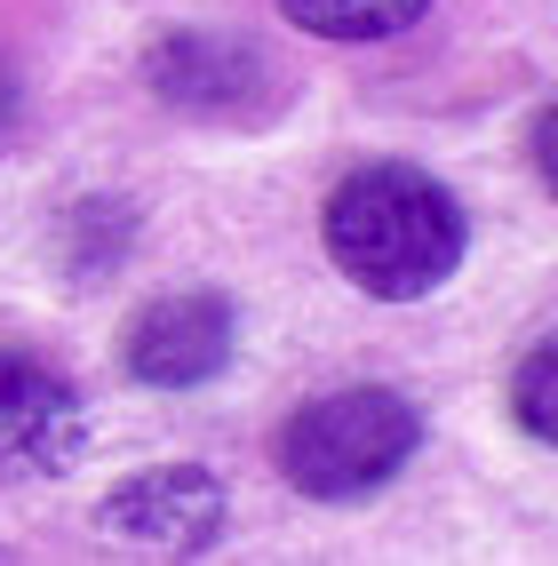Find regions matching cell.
<instances>
[{
    "label": "cell",
    "instance_id": "9",
    "mask_svg": "<svg viewBox=\"0 0 558 566\" xmlns=\"http://www.w3.org/2000/svg\"><path fill=\"white\" fill-rule=\"evenodd\" d=\"M535 168H543V184H550V200H558V104L543 112V128H535Z\"/></svg>",
    "mask_w": 558,
    "mask_h": 566
},
{
    "label": "cell",
    "instance_id": "10",
    "mask_svg": "<svg viewBox=\"0 0 558 566\" xmlns=\"http://www.w3.org/2000/svg\"><path fill=\"white\" fill-rule=\"evenodd\" d=\"M9 120H17V72L0 64V128H9Z\"/></svg>",
    "mask_w": 558,
    "mask_h": 566
},
{
    "label": "cell",
    "instance_id": "8",
    "mask_svg": "<svg viewBox=\"0 0 558 566\" xmlns=\"http://www.w3.org/2000/svg\"><path fill=\"white\" fill-rule=\"evenodd\" d=\"M510 415L527 423V439L558 447V335L518 359V375H510Z\"/></svg>",
    "mask_w": 558,
    "mask_h": 566
},
{
    "label": "cell",
    "instance_id": "2",
    "mask_svg": "<svg viewBox=\"0 0 558 566\" xmlns=\"http://www.w3.org/2000/svg\"><path fill=\"white\" fill-rule=\"evenodd\" d=\"M415 439H423L415 407L399 391L359 384V391H327L295 415L280 439V471L319 503H351V495H376L383 479H399Z\"/></svg>",
    "mask_w": 558,
    "mask_h": 566
},
{
    "label": "cell",
    "instance_id": "7",
    "mask_svg": "<svg viewBox=\"0 0 558 566\" xmlns=\"http://www.w3.org/2000/svg\"><path fill=\"white\" fill-rule=\"evenodd\" d=\"M280 9L295 32H319V41H391L431 0H280Z\"/></svg>",
    "mask_w": 558,
    "mask_h": 566
},
{
    "label": "cell",
    "instance_id": "1",
    "mask_svg": "<svg viewBox=\"0 0 558 566\" xmlns=\"http://www.w3.org/2000/svg\"><path fill=\"white\" fill-rule=\"evenodd\" d=\"M327 255L383 304H415L463 263V208L423 168H359L327 200Z\"/></svg>",
    "mask_w": 558,
    "mask_h": 566
},
{
    "label": "cell",
    "instance_id": "5",
    "mask_svg": "<svg viewBox=\"0 0 558 566\" xmlns=\"http://www.w3.org/2000/svg\"><path fill=\"white\" fill-rule=\"evenodd\" d=\"M81 455V391L56 367L0 352V471H64Z\"/></svg>",
    "mask_w": 558,
    "mask_h": 566
},
{
    "label": "cell",
    "instance_id": "6",
    "mask_svg": "<svg viewBox=\"0 0 558 566\" xmlns=\"http://www.w3.org/2000/svg\"><path fill=\"white\" fill-rule=\"evenodd\" d=\"M144 72L176 112H232V104H255V88H264V56H248L223 32H168Z\"/></svg>",
    "mask_w": 558,
    "mask_h": 566
},
{
    "label": "cell",
    "instance_id": "3",
    "mask_svg": "<svg viewBox=\"0 0 558 566\" xmlns=\"http://www.w3.org/2000/svg\"><path fill=\"white\" fill-rule=\"evenodd\" d=\"M120 359L136 384H160V391H183V384H208V375L232 359V304L208 287L192 295H160L144 304L120 335Z\"/></svg>",
    "mask_w": 558,
    "mask_h": 566
},
{
    "label": "cell",
    "instance_id": "4",
    "mask_svg": "<svg viewBox=\"0 0 558 566\" xmlns=\"http://www.w3.org/2000/svg\"><path fill=\"white\" fill-rule=\"evenodd\" d=\"M104 535H128L160 558H200L223 535V486L192 463H168V471H136L104 511Z\"/></svg>",
    "mask_w": 558,
    "mask_h": 566
}]
</instances>
